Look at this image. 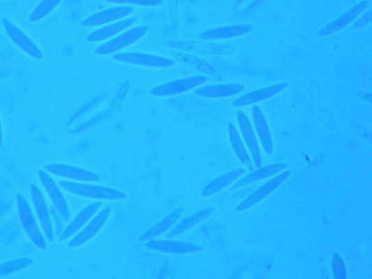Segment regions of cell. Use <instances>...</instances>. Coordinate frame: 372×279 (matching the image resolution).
I'll return each mask as SVG.
<instances>
[{
	"mask_svg": "<svg viewBox=\"0 0 372 279\" xmlns=\"http://www.w3.org/2000/svg\"><path fill=\"white\" fill-rule=\"evenodd\" d=\"M59 184L69 193L87 199L119 201L127 197L123 191L105 186L64 180L60 181Z\"/></svg>",
	"mask_w": 372,
	"mask_h": 279,
	"instance_id": "obj_1",
	"label": "cell"
},
{
	"mask_svg": "<svg viewBox=\"0 0 372 279\" xmlns=\"http://www.w3.org/2000/svg\"><path fill=\"white\" fill-rule=\"evenodd\" d=\"M16 204L17 215L26 234L35 246L45 250L47 248L46 238L25 197L21 194L17 195Z\"/></svg>",
	"mask_w": 372,
	"mask_h": 279,
	"instance_id": "obj_2",
	"label": "cell"
},
{
	"mask_svg": "<svg viewBox=\"0 0 372 279\" xmlns=\"http://www.w3.org/2000/svg\"><path fill=\"white\" fill-rule=\"evenodd\" d=\"M149 31L147 26H139L128 29L113 38L103 42L95 50L96 54L106 56L118 54L123 49L143 38Z\"/></svg>",
	"mask_w": 372,
	"mask_h": 279,
	"instance_id": "obj_3",
	"label": "cell"
},
{
	"mask_svg": "<svg viewBox=\"0 0 372 279\" xmlns=\"http://www.w3.org/2000/svg\"><path fill=\"white\" fill-rule=\"evenodd\" d=\"M112 212V207L111 206L102 209L68 241V248L69 249L77 248L91 240L103 229L106 222L108 221Z\"/></svg>",
	"mask_w": 372,
	"mask_h": 279,
	"instance_id": "obj_4",
	"label": "cell"
},
{
	"mask_svg": "<svg viewBox=\"0 0 372 279\" xmlns=\"http://www.w3.org/2000/svg\"><path fill=\"white\" fill-rule=\"evenodd\" d=\"M207 80L204 76H190L174 80L153 87L150 94L156 97H168L196 89Z\"/></svg>",
	"mask_w": 372,
	"mask_h": 279,
	"instance_id": "obj_5",
	"label": "cell"
},
{
	"mask_svg": "<svg viewBox=\"0 0 372 279\" xmlns=\"http://www.w3.org/2000/svg\"><path fill=\"white\" fill-rule=\"evenodd\" d=\"M3 24L8 37L24 54L34 59L42 60L44 57L42 50L20 27L4 17Z\"/></svg>",
	"mask_w": 372,
	"mask_h": 279,
	"instance_id": "obj_6",
	"label": "cell"
},
{
	"mask_svg": "<svg viewBox=\"0 0 372 279\" xmlns=\"http://www.w3.org/2000/svg\"><path fill=\"white\" fill-rule=\"evenodd\" d=\"M117 61L151 68H169L175 64L173 59L140 52H123L113 55Z\"/></svg>",
	"mask_w": 372,
	"mask_h": 279,
	"instance_id": "obj_7",
	"label": "cell"
},
{
	"mask_svg": "<svg viewBox=\"0 0 372 279\" xmlns=\"http://www.w3.org/2000/svg\"><path fill=\"white\" fill-rule=\"evenodd\" d=\"M38 177L45 190L63 220L68 223L70 218V209L67 201L62 191L54 180L50 176L49 172L44 169L38 171Z\"/></svg>",
	"mask_w": 372,
	"mask_h": 279,
	"instance_id": "obj_8",
	"label": "cell"
},
{
	"mask_svg": "<svg viewBox=\"0 0 372 279\" xmlns=\"http://www.w3.org/2000/svg\"><path fill=\"white\" fill-rule=\"evenodd\" d=\"M30 190L36 217L46 239L51 241L55 233L46 199L37 185H31Z\"/></svg>",
	"mask_w": 372,
	"mask_h": 279,
	"instance_id": "obj_9",
	"label": "cell"
},
{
	"mask_svg": "<svg viewBox=\"0 0 372 279\" xmlns=\"http://www.w3.org/2000/svg\"><path fill=\"white\" fill-rule=\"evenodd\" d=\"M44 169L54 176L72 181L97 182L101 179L98 174L94 172L66 164H47L44 166Z\"/></svg>",
	"mask_w": 372,
	"mask_h": 279,
	"instance_id": "obj_10",
	"label": "cell"
},
{
	"mask_svg": "<svg viewBox=\"0 0 372 279\" xmlns=\"http://www.w3.org/2000/svg\"><path fill=\"white\" fill-rule=\"evenodd\" d=\"M148 249L168 254H191L202 250V247L189 242L175 240H150L145 243Z\"/></svg>",
	"mask_w": 372,
	"mask_h": 279,
	"instance_id": "obj_11",
	"label": "cell"
},
{
	"mask_svg": "<svg viewBox=\"0 0 372 279\" xmlns=\"http://www.w3.org/2000/svg\"><path fill=\"white\" fill-rule=\"evenodd\" d=\"M133 11L130 6H117L104 10L87 17L82 25L86 27L104 26L125 19Z\"/></svg>",
	"mask_w": 372,
	"mask_h": 279,
	"instance_id": "obj_12",
	"label": "cell"
},
{
	"mask_svg": "<svg viewBox=\"0 0 372 279\" xmlns=\"http://www.w3.org/2000/svg\"><path fill=\"white\" fill-rule=\"evenodd\" d=\"M101 206V202L96 201L82 209L75 218L68 223L66 228L61 233L59 239L64 241L73 238L92 219V218L99 211Z\"/></svg>",
	"mask_w": 372,
	"mask_h": 279,
	"instance_id": "obj_13",
	"label": "cell"
},
{
	"mask_svg": "<svg viewBox=\"0 0 372 279\" xmlns=\"http://www.w3.org/2000/svg\"><path fill=\"white\" fill-rule=\"evenodd\" d=\"M136 17H128L120 21L105 24L87 35V40L91 43L105 42L119 33L131 28L136 22Z\"/></svg>",
	"mask_w": 372,
	"mask_h": 279,
	"instance_id": "obj_14",
	"label": "cell"
},
{
	"mask_svg": "<svg viewBox=\"0 0 372 279\" xmlns=\"http://www.w3.org/2000/svg\"><path fill=\"white\" fill-rule=\"evenodd\" d=\"M184 213V208L179 206L174 209L172 212L166 216L161 221H158L149 229L139 236L140 241L152 240L165 233L169 232L172 227L179 221Z\"/></svg>",
	"mask_w": 372,
	"mask_h": 279,
	"instance_id": "obj_15",
	"label": "cell"
},
{
	"mask_svg": "<svg viewBox=\"0 0 372 279\" xmlns=\"http://www.w3.org/2000/svg\"><path fill=\"white\" fill-rule=\"evenodd\" d=\"M244 87V84L240 83L200 86L194 91V93L202 98H218L237 95L243 91Z\"/></svg>",
	"mask_w": 372,
	"mask_h": 279,
	"instance_id": "obj_16",
	"label": "cell"
},
{
	"mask_svg": "<svg viewBox=\"0 0 372 279\" xmlns=\"http://www.w3.org/2000/svg\"><path fill=\"white\" fill-rule=\"evenodd\" d=\"M168 44L170 46H172L181 50L198 52H201V54H207L225 55L232 54L233 52V49L229 46L202 42L179 41L170 42Z\"/></svg>",
	"mask_w": 372,
	"mask_h": 279,
	"instance_id": "obj_17",
	"label": "cell"
},
{
	"mask_svg": "<svg viewBox=\"0 0 372 279\" xmlns=\"http://www.w3.org/2000/svg\"><path fill=\"white\" fill-rule=\"evenodd\" d=\"M287 86L288 83L281 82L262 87V89L248 93L239 97L232 103L233 106L236 107H244L263 100H267L285 90Z\"/></svg>",
	"mask_w": 372,
	"mask_h": 279,
	"instance_id": "obj_18",
	"label": "cell"
},
{
	"mask_svg": "<svg viewBox=\"0 0 372 279\" xmlns=\"http://www.w3.org/2000/svg\"><path fill=\"white\" fill-rule=\"evenodd\" d=\"M252 29V26L239 24L221 27L207 29L200 34L199 38L202 40H218L232 38L245 34Z\"/></svg>",
	"mask_w": 372,
	"mask_h": 279,
	"instance_id": "obj_19",
	"label": "cell"
},
{
	"mask_svg": "<svg viewBox=\"0 0 372 279\" xmlns=\"http://www.w3.org/2000/svg\"><path fill=\"white\" fill-rule=\"evenodd\" d=\"M212 212H214V208L207 207L196 213H193L184 218L181 221L177 223L168 232L166 237L168 239H172L185 234L192 229L194 226H196L207 218Z\"/></svg>",
	"mask_w": 372,
	"mask_h": 279,
	"instance_id": "obj_20",
	"label": "cell"
},
{
	"mask_svg": "<svg viewBox=\"0 0 372 279\" xmlns=\"http://www.w3.org/2000/svg\"><path fill=\"white\" fill-rule=\"evenodd\" d=\"M366 4L367 3L366 2H362L358 4L357 6L352 8L345 13L340 16L338 19H336V20L332 22L331 23L322 28L320 31H318V36H328V35L332 34L336 31L341 30L343 28L345 27L347 25L351 23L354 20L356 19L357 16L361 14V13L366 7Z\"/></svg>",
	"mask_w": 372,
	"mask_h": 279,
	"instance_id": "obj_21",
	"label": "cell"
},
{
	"mask_svg": "<svg viewBox=\"0 0 372 279\" xmlns=\"http://www.w3.org/2000/svg\"><path fill=\"white\" fill-rule=\"evenodd\" d=\"M172 56L182 63L193 68H196L201 73L207 75H214L216 73L215 68L211 66L209 63L190 54H186V52H176Z\"/></svg>",
	"mask_w": 372,
	"mask_h": 279,
	"instance_id": "obj_22",
	"label": "cell"
},
{
	"mask_svg": "<svg viewBox=\"0 0 372 279\" xmlns=\"http://www.w3.org/2000/svg\"><path fill=\"white\" fill-rule=\"evenodd\" d=\"M34 259L31 257H20L0 264V278L22 271L31 267Z\"/></svg>",
	"mask_w": 372,
	"mask_h": 279,
	"instance_id": "obj_23",
	"label": "cell"
},
{
	"mask_svg": "<svg viewBox=\"0 0 372 279\" xmlns=\"http://www.w3.org/2000/svg\"><path fill=\"white\" fill-rule=\"evenodd\" d=\"M62 0H42L35 8L29 16L31 22H38L54 10Z\"/></svg>",
	"mask_w": 372,
	"mask_h": 279,
	"instance_id": "obj_24",
	"label": "cell"
},
{
	"mask_svg": "<svg viewBox=\"0 0 372 279\" xmlns=\"http://www.w3.org/2000/svg\"><path fill=\"white\" fill-rule=\"evenodd\" d=\"M253 114L261 139L269 144L271 139L267 121H265L260 109L256 105L253 107Z\"/></svg>",
	"mask_w": 372,
	"mask_h": 279,
	"instance_id": "obj_25",
	"label": "cell"
},
{
	"mask_svg": "<svg viewBox=\"0 0 372 279\" xmlns=\"http://www.w3.org/2000/svg\"><path fill=\"white\" fill-rule=\"evenodd\" d=\"M106 1L117 4H131L140 6H158L162 5V0H106Z\"/></svg>",
	"mask_w": 372,
	"mask_h": 279,
	"instance_id": "obj_26",
	"label": "cell"
},
{
	"mask_svg": "<svg viewBox=\"0 0 372 279\" xmlns=\"http://www.w3.org/2000/svg\"><path fill=\"white\" fill-rule=\"evenodd\" d=\"M371 21V11L364 15L359 19L355 24H354V28L359 29L370 23Z\"/></svg>",
	"mask_w": 372,
	"mask_h": 279,
	"instance_id": "obj_27",
	"label": "cell"
},
{
	"mask_svg": "<svg viewBox=\"0 0 372 279\" xmlns=\"http://www.w3.org/2000/svg\"><path fill=\"white\" fill-rule=\"evenodd\" d=\"M3 144V130L1 117H0V146H2Z\"/></svg>",
	"mask_w": 372,
	"mask_h": 279,
	"instance_id": "obj_28",
	"label": "cell"
},
{
	"mask_svg": "<svg viewBox=\"0 0 372 279\" xmlns=\"http://www.w3.org/2000/svg\"><path fill=\"white\" fill-rule=\"evenodd\" d=\"M169 269H170V265L168 263H165L164 264V265L163 266V269L161 271V273H159V277H162V275L163 274V273H168L169 271Z\"/></svg>",
	"mask_w": 372,
	"mask_h": 279,
	"instance_id": "obj_29",
	"label": "cell"
}]
</instances>
